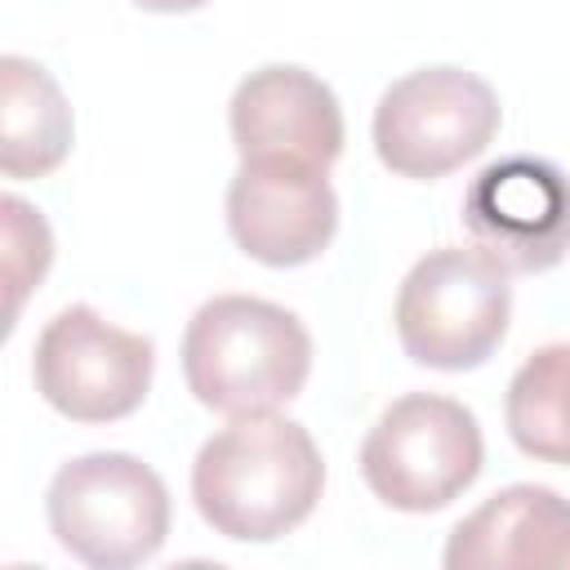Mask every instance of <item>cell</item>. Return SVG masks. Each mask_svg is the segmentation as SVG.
Returning a JSON list of instances; mask_svg holds the SVG:
<instances>
[{
	"label": "cell",
	"mask_w": 570,
	"mask_h": 570,
	"mask_svg": "<svg viewBox=\"0 0 570 570\" xmlns=\"http://www.w3.org/2000/svg\"><path fill=\"white\" fill-rule=\"evenodd\" d=\"M134 4L147 13H191V9H205L209 0H134Z\"/></svg>",
	"instance_id": "obj_15"
},
{
	"label": "cell",
	"mask_w": 570,
	"mask_h": 570,
	"mask_svg": "<svg viewBox=\"0 0 570 570\" xmlns=\"http://www.w3.org/2000/svg\"><path fill=\"white\" fill-rule=\"evenodd\" d=\"M503 414L521 454L570 468V343H548L521 361Z\"/></svg>",
	"instance_id": "obj_13"
},
{
	"label": "cell",
	"mask_w": 570,
	"mask_h": 570,
	"mask_svg": "<svg viewBox=\"0 0 570 570\" xmlns=\"http://www.w3.org/2000/svg\"><path fill=\"white\" fill-rule=\"evenodd\" d=\"M0 218H4V289H9L4 334H9L18 325L22 298L45 281V272L53 263V236H49V223L40 218V209L18 196H0Z\"/></svg>",
	"instance_id": "obj_14"
},
{
	"label": "cell",
	"mask_w": 570,
	"mask_h": 570,
	"mask_svg": "<svg viewBox=\"0 0 570 570\" xmlns=\"http://www.w3.org/2000/svg\"><path fill=\"white\" fill-rule=\"evenodd\" d=\"M156 347L147 334L120 330L89 303L62 307L36 338V392L71 423L129 419L151 392Z\"/></svg>",
	"instance_id": "obj_7"
},
{
	"label": "cell",
	"mask_w": 570,
	"mask_h": 570,
	"mask_svg": "<svg viewBox=\"0 0 570 570\" xmlns=\"http://www.w3.org/2000/svg\"><path fill=\"white\" fill-rule=\"evenodd\" d=\"M227 232L263 267H303L338 232L330 169L294 156H249L227 183Z\"/></svg>",
	"instance_id": "obj_9"
},
{
	"label": "cell",
	"mask_w": 570,
	"mask_h": 570,
	"mask_svg": "<svg viewBox=\"0 0 570 570\" xmlns=\"http://www.w3.org/2000/svg\"><path fill=\"white\" fill-rule=\"evenodd\" d=\"M45 517L62 552L94 570H125L160 552L169 534V490L138 454L94 450L53 472Z\"/></svg>",
	"instance_id": "obj_3"
},
{
	"label": "cell",
	"mask_w": 570,
	"mask_h": 570,
	"mask_svg": "<svg viewBox=\"0 0 570 570\" xmlns=\"http://www.w3.org/2000/svg\"><path fill=\"white\" fill-rule=\"evenodd\" d=\"M450 570H570V499L548 485H508L445 539Z\"/></svg>",
	"instance_id": "obj_11"
},
{
	"label": "cell",
	"mask_w": 570,
	"mask_h": 570,
	"mask_svg": "<svg viewBox=\"0 0 570 570\" xmlns=\"http://www.w3.org/2000/svg\"><path fill=\"white\" fill-rule=\"evenodd\" d=\"M472 249L508 276L552 272L570 254V178L543 156L490 160L459 209Z\"/></svg>",
	"instance_id": "obj_8"
},
{
	"label": "cell",
	"mask_w": 570,
	"mask_h": 570,
	"mask_svg": "<svg viewBox=\"0 0 570 570\" xmlns=\"http://www.w3.org/2000/svg\"><path fill=\"white\" fill-rule=\"evenodd\" d=\"M227 125L240 160L294 156L330 169L343 151V107L334 89L289 62L249 71L227 102Z\"/></svg>",
	"instance_id": "obj_10"
},
{
	"label": "cell",
	"mask_w": 570,
	"mask_h": 570,
	"mask_svg": "<svg viewBox=\"0 0 570 570\" xmlns=\"http://www.w3.org/2000/svg\"><path fill=\"white\" fill-rule=\"evenodd\" d=\"M307 374L312 334L281 303L254 294H218L200 303L183 330L187 392L214 414H272L303 392Z\"/></svg>",
	"instance_id": "obj_2"
},
{
	"label": "cell",
	"mask_w": 570,
	"mask_h": 570,
	"mask_svg": "<svg viewBox=\"0 0 570 570\" xmlns=\"http://www.w3.org/2000/svg\"><path fill=\"white\" fill-rule=\"evenodd\" d=\"M485 463L476 414L436 392L396 396L361 441V476L396 512L450 508Z\"/></svg>",
	"instance_id": "obj_5"
},
{
	"label": "cell",
	"mask_w": 570,
	"mask_h": 570,
	"mask_svg": "<svg viewBox=\"0 0 570 570\" xmlns=\"http://www.w3.org/2000/svg\"><path fill=\"white\" fill-rule=\"evenodd\" d=\"M512 321L508 272L481 249H428L396 289V338L414 365L463 374L494 356Z\"/></svg>",
	"instance_id": "obj_4"
},
{
	"label": "cell",
	"mask_w": 570,
	"mask_h": 570,
	"mask_svg": "<svg viewBox=\"0 0 570 570\" xmlns=\"http://www.w3.org/2000/svg\"><path fill=\"white\" fill-rule=\"evenodd\" d=\"M325 490L312 432L294 419L249 414L214 432L191 463L200 521L232 543H272L303 525Z\"/></svg>",
	"instance_id": "obj_1"
},
{
	"label": "cell",
	"mask_w": 570,
	"mask_h": 570,
	"mask_svg": "<svg viewBox=\"0 0 570 570\" xmlns=\"http://www.w3.org/2000/svg\"><path fill=\"white\" fill-rule=\"evenodd\" d=\"M76 138L71 107L58 80L18 53L0 58V169L4 178H45L53 174Z\"/></svg>",
	"instance_id": "obj_12"
},
{
	"label": "cell",
	"mask_w": 570,
	"mask_h": 570,
	"mask_svg": "<svg viewBox=\"0 0 570 570\" xmlns=\"http://www.w3.org/2000/svg\"><path fill=\"white\" fill-rule=\"evenodd\" d=\"M494 89L463 67H419L374 107V151L396 178L432 183L481 156L499 134Z\"/></svg>",
	"instance_id": "obj_6"
}]
</instances>
